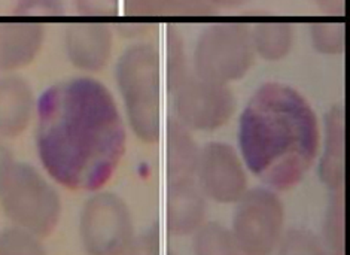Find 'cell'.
I'll return each instance as SVG.
<instances>
[{"instance_id":"cell-1","label":"cell","mask_w":350,"mask_h":255,"mask_svg":"<svg viewBox=\"0 0 350 255\" xmlns=\"http://www.w3.org/2000/svg\"><path fill=\"white\" fill-rule=\"evenodd\" d=\"M33 121L40 166L69 191H102L126 155V121L109 88L91 77L44 90Z\"/></svg>"},{"instance_id":"cell-2","label":"cell","mask_w":350,"mask_h":255,"mask_svg":"<svg viewBox=\"0 0 350 255\" xmlns=\"http://www.w3.org/2000/svg\"><path fill=\"white\" fill-rule=\"evenodd\" d=\"M237 141L246 169L279 193L293 190L310 172L322 133L301 93L282 82H265L240 113Z\"/></svg>"},{"instance_id":"cell-3","label":"cell","mask_w":350,"mask_h":255,"mask_svg":"<svg viewBox=\"0 0 350 255\" xmlns=\"http://www.w3.org/2000/svg\"><path fill=\"white\" fill-rule=\"evenodd\" d=\"M115 81L133 133L155 144L161 136L163 60L151 44H135L122 51L115 66Z\"/></svg>"},{"instance_id":"cell-4","label":"cell","mask_w":350,"mask_h":255,"mask_svg":"<svg viewBox=\"0 0 350 255\" xmlns=\"http://www.w3.org/2000/svg\"><path fill=\"white\" fill-rule=\"evenodd\" d=\"M0 211L14 227L46 237L60 223L62 196L33 164L15 161L0 184Z\"/></svg>"},{"instance_id":"cell-5","label":"cell","mask_w":350,"mask_h":255,"mask_svg":"<svg viewBox=\"0 0 350 255\" xmlns=\"http://www.w3.org/2000/svg\"><path fill=\"white\" fill-rule=\"evenodd\" d=\"M255 60L251 30L243 23H216L207 26L194 48L197 77L228 85L246 77Z\"/></svg>"},{"instance_id":"cell-6","label":"cell","mask_w":350,"mask_h":255,"mask_svg":"<svg viewBox=\"0 0 350 255\" xmlns=\"http://www.w3.org/2000/svg\"><path fill=\"white\" fill-rule=\"evenodd\" d=\"M234 204L230 230L240 255H274L285 233V208L278 193L252 188Z\"/></svg>"},{"instance_id":"cell-7","label":"cell","mask_w":350,"mask_h":255,"mask_svg":"<svg viewBox=\"0 0 350 255\" xmlns=\"http://www.w3.org/2000/svg\"><path fill=\"white\" fill-rule=\"evenodd\" d=\"M131 212L120 196L97 191L79 215V239L85 255H129L135 241Z\"/></svg>"},{"instance_id":"cell-8","label":"cell","mask_w":350,"mask_h":255,"mask_svg":"<svg viewBox=\"0 0 350 255\" xmlns=\"http://www.w3.org/2000/svg\"><path fill=\"white\" fill-rule=\"evenodd\" d=\"M170 93L174 120L189 131H215L228 122L236 108L228 85L187 73Z\"/></svg>"},{"instance_id":"cell-9","label":"cell","mask_w":350,"mask_h":255,"mask_svg":"<svg viewBox=\"0 0 350 255\" xmlns=\"http://www.w3.org/2000/svg\"><path fill=\"white\" fill-rule=\"evenodd\" d=\"M196 183L206 199L219 204H234L249 190L245 163L225 142H211L198 150Z\"/></svg>"},{"instance_id":"cell-10","label":"cell","mask_w":350,"mask_h":255,"mask_svg":"<svg viewBox=\"0 0 350 255\" xmlns=\"http://www.w3.org/2000/svg\"><path fill=\"white\" fill-rule=\"evenodd\" d=\"M63 44L66 57L73 68L96 73L109 63L113 35L105 23L77 21L66 29Z\"/></svg>"},{"instance_id":"cell-11","label":"cell","mask_w":350,"mask_h":255,"mask_svg":"<svg viewBox=\"0 0 350 255\" xmlns=\"http://www.w3.org/2000/svg\"><path fill=\"white\" fill-rule=\"evenodd\" d=\"M46 30L36 21H0V73H15L42 51Z\"/></svg>"},{"instance_id":"cell-12","label":"cell","mask_w":350,"mask_h":255,"mask_svg":"<svg viewBox=\"0 0 350 255\" xmlns=\"http://www.w3.org/2000/svg\"><path fill=\"white\" fill-rule=\"evenodd\" d=\"M36 98L23 77L0 75V141L18 137L29 129L35 120Z\"/></svg>"},{"instance_id":"cell-13","label":"cell","mask_w":350,"mask_h":255,"mask_svg":"<svg viewBox=\"0 0 350 255\" xmlns=\"http://www.w3.org/2000/svg\"><path fill=\"white\" fill-rule=\"evenodd\" d=\"M206 219V197L196 180L169 184L165 199V227L174 236H189Z\"/></svg>"},{"instance_id":"cell-14","label":"cell","mask_w":350,"mask_h":255,"mask_svg":"<svg viewBox=\"0 0 350 255\" xmlns=\"http://www.w3.org/2000/svg\"><path fill=\"white\" fill-rule=\"evenodd\" d=\"M319 150V178L332 193L343 191L345 183V111L334 106L325 117Z\"/></svg>"},{"instance_id":"cell-15","label":"cell","mask_w":350,"mask_h":255,"mask_svg":"<svg viewBox=\"0 0 350 255\" xmlns=\"http://www.w3.org/2000/svg\"><path fill=\"white\" fill-rule=\"evenodd\" d=\"M198 148L191 131L176 120H170L165 130V167L169 184L196 180Z\"/></svg>"},{"instance_id":"cell-16","label":"cell","mask_w":350,"mask_h":255,"mask_svg":"<svg viewBox=\"0 0 350 255\" xmlns=\"http://www.w3.org/2000/svg\"><path fill=\"white\" fill-rule=\"evenodd\" d=\"M251 40L255 55L267 62H279L293 51L295 29L286 21H261L254 24Z\"/></svg>"},{"instance_id":"cell-17","label":"cell","mask_w":350,"mask_h":255,"mask_svg":"<svg viewBox=\"0 0 350 255\" xmlns=\"http://www.w3.org/2000/svg\"><path fill=\"white\" fill-rule=\"evenodd\" d=\"M124 10L129 16H206L213 8L204 0H126Z\"/></svg>"},{"instance_id":"cell-18","label":"cell","mask_w":350,"mask_h":255,"mask_svg":"<svg viewBox=\"0 0 350 255\" xmlns=\"http://www.w3.org/2000/svg\"><path fill=\"white\" fill-rule=\"evenodd\" d=\"M194 255H240L231 230L218 223H204L193 233Z\"/></svg>"},{"instance_id":"cell-19","label":"cell","mask_w":350,"mask_h":255,"mask_svg":"<svg viewBox=\"0 0 350 255\" xmlns=\"http://www.w3.org/2000/svg\"><path fill=\"white\" fill-rule=\"evenodd\" d=\"M322 242L329 255H345V202L343 191L332 193L325 217Z\"/></svg>"},{"instance_id":"cell-20","label":"cell","mask_w":350,"mask_h":255,"mask_svg":"<svg viewBox=\"0 0 350 255\" xmlns=\"http://www.w3.org/2000/svg\"><path fill=\"white\" fill-rule=\"evenodd\" d=\"M274 255H329L319 236L304 228L285 232Z\"/></svg>"},{"instance_id":"cell-21","label":"cell","mask_w":350,"mask_h":255,"mask_svg":"<svg viewBox=\"0 0 350 255\" xmlns=\"http://www.w3.org/2000/svg\"><path fill=\"white\" fill-rule=\"evenodd\" d=\"M0 255H46L40 237L11 227L0 232Z\"/></svg>"},{"instance_id":"cell-22","label":"cell","mask_w":350,"mask_h":255,"mask_svg":"<svg viewBox=\"0 0 350 255\" xmlns=\"http://www.w3.org/2000/svg\"><path fill=\"white\" fill-rule=\"evenodd\" d=\"M313 48L323 55H340L345 51L343 23H313L310 26Z\"/></svg>"},{"instance_id":"cell-23","label":"cell","mask_w":350,"mask_h":255,"mask_svg":"<svg viewBox=\"0 0 350 255\" xmlns=\"http://www.w3.org/2000/svg\"><path fill=\"white\" fill-rule=\"evenodd\" d=\"M165 82L169 90H172L178 82L187 75V59L183 40L179 33L174 29H169L165 35Z\"/></svg>"},{"instance_id":"cell-24","label":"cell","mask_w":350,"mask_h":255,"mask_svg":"<svg viewBox=\"0 0 350 255\" xmlns=\"http://www.w3.org/2000/svg\"><path fill=\"white\" fill-rule=\"evenodd\" d=\"M64 12V0H16L14 5V15L20 18H55Z\"/></svg>"},{"instance_id":"cell-25","label":"cell","mask_w":350,"mask_h":255,"mask_svg":"<svg viewBox=\"0 0 350 255\" xmlns=\"http://www.w3.org/2000/svg\"><path fill=\"white\" fill-rule=\"evenodd\" d=\"M75 8L88 18H111L120 15L121 0H75Z\"/></svg>"},{"instance_id":"cell-26","label":"cell","mask_w":350,"mask_h":255,"mask_svg":"<svg viewBox=\"0 0 350 255\" xmlns=\"http://www.w3.org/2000/svg\"><path fill=\"white\" fill-rule=\"evenodd\" d=\"M129 255H161V239L158 226H152L142 236L135 237Z\"/></svg>"},{"instance_id":"cell-27","label":"cell","mask_w":350,"mask_h":255,"mask_svg":"<svg viewBox=\"0 0 350 255\" xmlns=\"http://www.w3.org/2000/svg\"><path fill=\"white\" fill-rule=\"evenodd\" d=\"M319 10L328 14H343L345 0H312Z\"/></svg>"},{"instance_id":"cell-28","label":"cell","mask_w":350,"mask_h":255,"mask_svg":"<svg viewBox=\"0 0 350 255\" xmlns=\"http://www.w3.org/2000/svg\"><path fill=\"white\" fill-rule=\"evenodd\" d=\"M151 26L145 23H127L124 24V26H120V30L122 35L126 36H139V35H144L145 31H149Z\"/></svg>"},{"instance_id":"cell-29","label":"cell","mask_w":350,"mask_h":255,"mask_svg":"<svg viewBox=\"0 0 350 255\" xmlns=\"http://www.w3.org/2000/svg\"><path fill=\"white\" fill-rule=\"evenodd\" d=\"M12 163H14L12 154L10 152V150H8V148L3 144H0V184H2L6 172H8V169L11 167Z\"/></svg>"},{"instance_id":"cell-30","label":"cell","mask_w":350,"mask_h":255,"mask_svg":"<svg viewBox=\"0 0 350 255\" xmlns=\"http://www.w3.org/2000/svg\"><path fill=\"white\" fill-rule=\"evenodd\" d=\"M204 2L212 8H237L246 5L249 0H204Z\"/></svg>"}]
</instances>
